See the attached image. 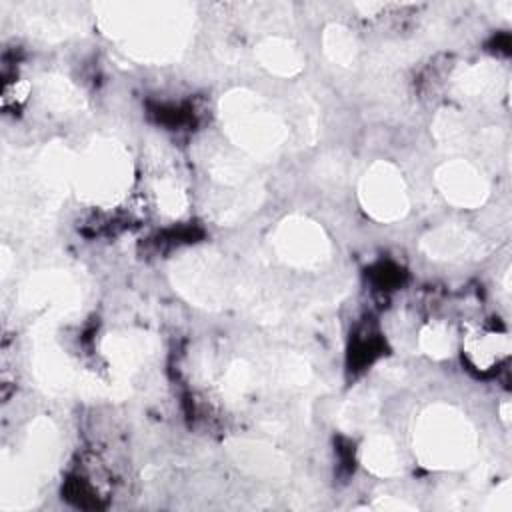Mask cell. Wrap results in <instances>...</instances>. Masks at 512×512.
<instances>
[{"label": "cell", "mask_w": 512, "mask_h": 512, "mask_svg": "<svg viewBox=\"0 0 512 512\" xmlns=\"http://www.w3.org/2000/svg\"><path fill=\"white\" fill-rule=\"evenodd\" d=\"M84 166V180L94 190L92 194H114L118 188L124 184V174H126V164L124 158L116 154V150H94L90 158H86Z\"/></svg>", "instance_id": "cell-3"}, {"label": "cell", "mask_w": 512, "mask_h": 512, "mask_svg": "<svg viewBox=\"0 0 512 512\" xmlns=\"http://www.w3.org/2000/svg\"><path fill=\"white\" fill-rule=\"evenodd\" d=\"M280 244L284 248L286 258L300 264L318 258V252H322L320 232L304 222H294L286 226V230L280 236Z\"/></svg>", "instance_id": "cell-5"}, {"label": "cell", "mask_w": 512, "mask_h": 512, "mask_svg": "<svg viewBox=\"0 0 512 512\" xmlns=\"http://www.w3.org/2000/svg\"><path fill=\"white\" fill-rule=\"evenodd\" d=\"M466 350L478 366L486 368V366H492L494 362H498L500 356L508 354V340H506V336H498V334H482V336L472 338L468 342Z\"/></svg>", "instance_id": "cell-6"}, {"label": "cell", "mask_w": 512, "mask_h": 512, "mask_svg": "<svg viewBox=\"0 0 512 512\" xmlns=\"http://www.w3.org/2000/svg\"><path fill=\"white\" fill-rule=\"evenodd\" d=\"M366 462L372 470L380 474H390L396 470V452L386 440H376L370 450H366Z\"/></svg>", "instance_id": "cell-7"}, {"label": "cell", "mask_w": 512, "mask_h": 512, "mask_svg": "<svg viewBox=\"0 0 512 512\" xmlns=\"http://www.w3.org/2000/svg\"><path fill=\"white\" fill-rule=\"evenodd\" d=\"M440 180H442L444 194L452 202L462 204V206H474L486 194L482 178L478 176V172H474L466 164L446 166L444 172L440 174Z\"/></svg>", "instance_id": "cell-4"}, {"label": "cell", "mask_w": 512, "mask_h": 512, "mask_svg": "<svg viewBox=\"0 0 512 512\" xmlns=\"http://www.w3.org/2000/svg\"><path fill=\"white\" fill-rule=\"evenodd\" d=\"M362 196L366 210L382 220L400 216L406 206L402 180L388 168H376L370 176L366 174Z\"/></svg>", "instance_id": "cell-2"}, {"label": "cell", "mask_w": 512, "mask_h": 512, "mask_svg": "<svg viewBox=\"0 0 512 512\" xmlns=\"http://www.w3.org/2000/svg\"><path fill=\"white\" fill-rule=\"evenodd\" d=\"M468 450L470 430L456 414H434L420 434V452L430 466H454Z\"/></svg>", "instance_id": "cell-1"}]
</instances>
